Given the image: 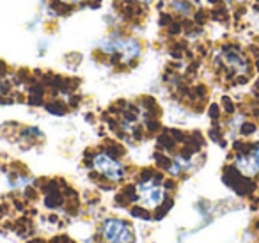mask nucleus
Instances as JSON below:
<instances>
[{"label": "nucleus", "mask_w": 259, "mask_h": 243, "mask_svg": "<svg viewBox=\"0 0 259 243\" xmlns=\"http://www.w3.org/2000/svg\"><path fill=\"white\" fill-rule=\"evenodd\" d=\"M98 48L107 55H121L124 62H132L142 54V47L135 37L121 36V34H110L98 43Z\"/></svg>", "instance_id": "nucleus-1"}, {"label": "nucleus", "mask_w": 259, "mask_h": 243, "mask_svg": "<svg viewBox=\"0 0 259 243\" xmlns=\"http://www.w3.org/2000/svg\"><path fill=\"white\" fill-rule=\"evenodd\" d=\"M137 195L144 208H156L165 199V188L156 179H146L137 185Z\"/></svg>", "instance_id": "nucleus-2"}, {"label": "nucleus", "mask_w": 259, "mask_h": 243, "mask_svg": "<svg viewBox=\"0 0 259 243\" xmlns=\"http://www.w3.org/2000/svg\"><path fill=\"white\" fill-rule=\"evenodd\" d=\"M93 165L101 176H105L110 181H119V179L124 178V167L107 153L96 154L93 160Z\"/></svg>", "instance_id": "nucleus-3"}, {"label": "nucleus", "mask_w": 259, "mask_h": 243, "mask_svg": "<svg viewBox=\"0 0 259 243\" xmlns=\"http://www.w3.org/2000/svg\"><path fill=\"white\" fill-rule=\"evenodd\" d=\"M103 236L108 243H132L134 241V231L122 220L112 218L103 225Z\"/></svg>", "instance_id": "nucleus-4"}, {"label": "nucleus", "mask_w": 259, "mask_h": 243, "mask_svg": "<svg viewBox=\"0 0 259 243\" xmlns=\"http://www.w3.org/2000/svg\"><path fill=\"white\" fill-rule=\"evenodd\" d=\"M236 169L247 178H254L259 174V144H255L248 153H241L234 161Z\"/></svg>", "instance_id": "nucleus-5"}, {"label": "nucleus", "mask_w": 259, "mask_h": 243, "mask_svg": "<svg viewBox=\"0 0 259 243\" xmlns=\"http://www.w3.org/2000/svg\"><path fill=\"white\" fill-rule=\"evenodd\" d=\"M220 59H222L224 64L233 73H236V75H247V73L250 71L248 59L245 57L241 52H238L236 48H226V50L220 54Z\"/></svg>", "instance_id": "nucleus-6"}, {"label": "nucleus", "mask_w": 259, "mask_h": 243, "mask_svg": "<svg viewBox=\"0 0 259 243\" xmlns=\"http://www.w3.org/2000/svg\"><path fill=\"white\" fill-rule=\"evenodd\" d=\"M64 4H80V2H83V0H62Z\"/></svg>", "instance_id": "nucleus-7"}, {"label": "nucleus", "mask_w": 259, "mask_h": 243, "mask_svg": "<svg viewBox=\"0 0 259 243\" xmlns=\"http://www.w3.org/2000/svg\"><path fill=\"white\" fill-rule=\"evenodd\" d=\"M144 2H149V0H144Z\"/></svg>", "instance_id": "nucleus-8"}]
</instances>
